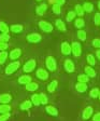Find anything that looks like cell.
Wrapping results in <instances>:
<instances>
[{
    "label": "cell",
    "instance_id": "d590c367",
    "mask_svg": "<svg viewBox=\"0 0 100 121\" xmlns=\"http://www.w3.org/2000/svg\"><path fill=\"white\" fill-rule=\"evenodd\" d=\"M87 62H88V64H89V65H92V66L95 65V64H96V60H95V57H94V55L88 54V55H87Z\"/></svg>",
    "mask_w": 100,
    "mask_h": 121
},
{
    "label": "cell",
    "instance_id": "83f0119b",
    "mask_svg": "<svg viewBox=\"0 0 100 121\" xmlns=\"http://www.w3.org/2000/svg\"><path fill=\"white\" fill-rule=\"evenodd\" d=\"M9 40H10V35H9V33H2L0 35V41H1V42L7 43Z\"/></svg>",
    "mask_w": 100,
    "mask_h": 121
},
{
    "label": "cell",
    "instance_id": "f6af8a7d",
    "mask_svg": "<svg viewBox=\"0 0 100 121\" xmlns=\"http://www.w3.org/2000/svg\"><path fill=\"white\" fill-rule=\"evenodd\" d=\"M98 9H99V10H100V1H99V2H98Z\"/></svg>",
    "mask_w": 100,
    "mask_h": 121
},
{
    "label": "cell",
    "instance_id": "7bdbcfd3",
    "mask_svg": "<svg viewBox=\"0 0 100 121\" xmlns=\"http://www.w3.org/2000/svg\"><path fill=\"white\" fill-rule=\"evenodd\" d=\"M93 121H100V112H97V113L94 115Z\"/></svg>",
    "mask_w": 100,
    "mask_h": 121
},
{
    "label": "cell",
    "instance_id": "52a82bcc",
    "mask_svg": "<svg viewBox=\"0 0 100 121\" xmlns=\"http://www.w3.org/2000/svg\"><path fill=\"white\" fill-rule=\"evenodd\" d=\"M36 75H37V77L40 79V80H43V81L48 78V73L45 70V69H42V68H41V69H38Z\"/></svg>",
    "mask_w": 100,
    "mask_h": 121
},
{
    "label": "cell",
    "instance_id": "8992f818",
    "mask_svg": "<svg viewBox=\"0 0 100 121\" xmlns=\"http://www.w3.org/2000/svg\"><path fill=\"white\" fill-rule=\"evenodd\" d=\"M41 39H42V37L39 34H29L27 36V40L30 43H38L39 41H41Z\"/></svg>",
    "mask_w": 100,
    "mask_h": 121
},
{
    "label": "cell",
    "instance_id": "7402d4cb",
    "mask_svg": "<svg viewBox=\"0 0 100 121\" xmlns=\"http://www.w3.org/2000/svg\"><path fill=\"white\" fill-rule=\"evenodd\" d=\"M83 9H84L85 12L90 13V12H93V10H94V5H93V3H90V2H85L83 4Z\"/></svg>",
    "mask_w": 100,
    "mask_h": 121
},
{
    "label": "cell",
    "instance_id": "4dcf8cb0",
    "mask_svg": "<svg viewBox=\"0 0 100 121\" xmlns=\"http://www.w3.org/2000/svg\"><path fill=\"white\" fill-rule=\"evenodd\" d=\"M39 97H40V103L42 105H45V104H48V96L45 95L44 93H40L39 94Z\"/></svg>",
    "mask_w": 100,
    "mask_h": 121
},
{
    "label": "cell",
    "instance_id": "74e56055",
    "mask_svg": "<svg viewBox=\"0 0 100 121\" xmlns=\"http://www.w3.org/2000/svg\"><path fill=\"white\" fill-rule=\"evenodd\" d=\"M52 10L55 14H60V12H61V10H60V5H58V4H53Z\"/></svg>",
    "mask_w": 100,
    "mask_h": 121
},
{
    "label": "cell",
    "instance_id": "8d00e7d4",
    "mask_svg": "<svg viewBox=\"0 0 100 121\" xmlns=\"http://www.w3.org/2000/svg\"><path fill=\"white\" fill-rule=\"evenodd\" d=\"M48 2L50 3H53V4H58V5H61L65 4L66 2V0H48Z\"/></svg>",
    "mask_w": 100,
    "mask_h": 121
},
{
    "label": "cell",
    "instance_id": "9a60e30c",
    "mask_svg": "<svg viewBox=\"0 0 100 121\" xmlns=\"http://www.w3.org/2000/svg\"><path fill=\"white\" fill-rule=\"evenodd\" d=\"M18 82L20 83V84H27V83L31 82V77L28 75H25V76H20V78H18Z\"/></svg>",
    "mask_w": 100,
    "mask_h": 121
},
{
    "label": "cell",
    "instance_id": "cb8c5ba5",
    "mask_svg": "<svg viewBox=\"0 0 100 121\" xmlns=\"http://www.w3.org/2000/svg\"><path fill=\"white\" fill-rule=\"evenodd\" d=\"M55 24H56V26H57V28L59 30H61V31H66V29H67V28H66L65 23H64L61 20H56Z\"/></svg>",
    "mask_w": 100,
    "mask_h": 121
},
{
    "label": "cell",
    "instance_id": "b9f144b4",
    "mask_svg": "<svg viewBox=\"0 0 100 121\" xmlns=\"http://www.w3.org/2000/svg\"><path fill=\"white\" fill-rule=\"evenodd\" d=\"M8 49V43L0 41V51H5Z\"/></svg>",
    "mask_w": 100,
    "mask_h": 121
},
{
    "label": "cell",
    "instance_id": "e0dca14e",
    "mask_svg": "<svg viewBox=\"0 0 100 121\" xmlns=\"http://www.w3.org/2000/svg\"><path fill=\"white\" fill-rule=\"evenodd\" d=\"M31 106H32L31 101H25L20 104V109H22V110H29V109L31 108Z\"/></svg>",
    "mask_w": 100,
    "mask_h": 121
},
{
    "label": "cell",
    "instance_id": "ba28073f",
    "mask_svg": "<svg viewBox=\"0 0 100 121\" xmlns=\"http://www.w3.org/2000/svg\"><path fill=\"white\" fill-rule=\"evenodd\" d=\"M65 69L67 73H73L74 71V64L71 60H65Z\"/></svg>",
    "mask_w": 100,
    "mask_h": 121
},
{
    "label": "cell",
    "instance_id": "d6986e66",
    "mask_svg": "<svg viewBox=\"0 0 100 121\" xmlns=\"http://www.w3.org/2000/svg\"><path fill=\"white\" fill-rule=\"evenodd\" d=\"M38 84L36 82H29V83H27L26 84V89H27V91H30V92H33V91H36V90H38Z\"/></svg>",
    "mask_w": 100,
    "mask_h": 121
},
{
    "label": "cell",
    "instance_id": "60d3db41",
    "mask_svg": "<svg viewBox=\"0 0 100 121\" xmlns=\"http://www.w3.org/2000/svg\"><path fill=\"white\" fill-rule=\"evenodd\" d=\"M93 45L95 47V48H98V49H100V39H94L93 40Z\"/></svg>",
    "mask_w": 100,
    "mask_h": 121
},
{
    "label": "cell",
    "instance_id": "9c48e42d",
    "mask_svg": "<svg viewBox=\"0 0 100 121\" xmlns=\"http://www.w3.org/2000/svg\"><path fill=\"white\" fill-rule=\"evenodd\" d=\"M61 52L65 55H69L71 54V45L68 42H63L61 43Z\"/></svg>",
    "mask_w": 100,
    "mask_h": 121
},
{
    "label": "cell",
    "instance_id": "603a6c76",
    "mask_svg": "<svg viewBox=\"0 0 100 121\" xmlns=\"http://www.w3.org/2000/svg\"><path fill=\"white\" fill-rule=\"evenodd\" d=\"M74 26L76 28H79V29H81V28H83L84 26H85V22H84V20L83 18H76L74 22Z\"/></svg>",
    "mask_w": 100,
    "mask_h": 121
},
{
    "label": "cell",
    "instance_id": "f546056e",
    "mask_svg": "<svg viewBox=\"0 0 100 121\" xmlns=\"http://www.w3.org/2000/svg\"><path fill=\"white\" fill-rule=\"evenodd\" d=\"M78 80L79 82H84V83H87L89 81V77L87 75H79L78 77Z\"/></svg>",
    "mask_w": 100,
    "mask_h": 121
},
{
    "label": "cell",
    "instance_id": "1f68e13d",
    "mask_svg": "<svg viewBox=\"0 0 100 121\" xmlns=\"http://www.w3.org/2000/svg\"><path fill=\"white\" fill-rule=\"evenodd\" d=\"M78 37H79V39H80V40L85 41L86 40V33H85V30H82V29L79 30V31H78Z\"/></svg>",
    "mask_w": 100,
    "mask_h": 121
},
{
    "label": "cell",
    "instance_id": "44dd1931",
    "mask_svg": "<svg viewBox=\"0 0 100 121\" xmlns=\"http://www.w3.org/2000/svg\"><path fill=\"white\" fill-rule=\"evenodd\" d=\"M57 84H58L57 80H54V81H52L51 83H48V91L50 92V93H53V92H54V91L56 90V88H57Z\"/></svg>",
    "mask_w": 100,
    "mask_h": 121
},
{
    "label": "cell",
    "instance_id": "6da1fadb",
    "mask_svg": "<svg viewBox=\"0 0 100 121\" xmlns=\"http://www.w3.org/2000/svg\"><path fill=\"white\" fill-rule=\"evenodd\" d=\"M45 65L50 71H55L56 68H57V63H56V60L53 56H48L46 60H45Z\"/></svg>",
    "mask_w": 100,
    "mask_h": 121
},
{
    "label": "cell",
    "instance_id": "4316f807",
    "mask_svg": "<svg viewBox=\"0 0 100 121\" xmlns=\"http://www.w3.org/2000/svg\"><path fill=\"white\" fill-rule=\"evenodd\" d=\"M76 14L79 15V16H83V14H84V9H83V5H81V4H76L75 5V11H74Z\"/></svg>",
    "mask_w": 100,
    "mask_h": 121
},
{
    "label": "cell",
    "instance_id": "f35d334b",
    "mask_svg": "<svg viewBox=\"0 0 100 121\" xmlns=\"http://www.w3.org/2000/svg\"><path fill=\"white\" fill-rule=\"evenodd\" d=\"M9 118H10V112L0 115V121H8V119H9Z\"/></svg>",
    "mask_w": 100,
    "mask_h": 121
},
{
    "label": "cell",
    "instance_id": "d6a6232c",
    "mask_svg": "<svg viewBox=\"0 0 100 121\" xmlns=\"http://www.w3.org/2000/svg\"><path fill=\"white\" fill-rule=\"evenodd\" d=\"M0 31L1 33H9V27L4 22H0Z\"/></svg>",
    "mask_w": 100,
    "mask_h": 121
},
{
    "label": "cell",
    "instance_id": "7c38bea8",
    "mask_svg": "<svg viewBox=\"0 0 100 121\" xmlns=\"http://www.w3.org/2000/svg\"><path fill=\"white\" fill-rule=\"evenodd\" d=\"M11 99H12V97H11L10 94H8V93H3L0 95V103L1 104H8V103H10Z\"/></svg>",
    "mask_w": 100,
    "mask_h": 121
},
{
    "label": "cell",
    "instance_id": "e575fe53",
    "mask_svg": "<svg viewBox=\"0 0 100 121\" xmlns=\"http://www.w3.org/2000/svg\"><path fill=\"white\" fill-rule=\"evenodd\" d=\"M99 93H100L99 89L95 88V89H93V90L90 91L89 95H90V97H93V98H96V97H98V95H99Z\"/></svg>",
    "mask_w": 100,
    "mask_h": 121
},
{
    "label": "cell",
    "instance_id": "7a4b0ae2",
    "mask_svg": "<svg viewBox=\"0 0 100 121\" xmlns=\"http://www.w3.org/2000/svg\"><path fill=\"white\" fill-rule=\"evenodd\" d=\"M20 65V63L18 62V60L10 63L9 65L7 66V68H5V73H7V75H12L13 73H15V71L18 69Z\"/></svg>",
    "mask_w": 100,
    "mask_h": 121
},
{
    "label": "cell",
    "instance_id": "d4e9b609",
    "mask_svg": "<svg viewBox=\"0 0 100 121\" xmlns=\"http://www.w3.org/2000/svg\"><path fill=\"white\" fill-rule=\"evenodd\" d=\"M31 103H32V105L35 106H39L40 105V97H39V94H33L32 96H31Z\"/></svg>",
    "mask_w": 100,
    "mask_h": 121
},
{
    "label": "cell",
    "instance_id": "8fae6325",
    "mask_svg": "<svg viewBox=\"0 0 100 121\" xmlns=\"http://www.w3.org/2000/svg\"><path fill=\"white\" fill-rule=\"evenodd\" d=\"M22 54V50L20 49H13L10 52V58L11 60H17Z\"/></svg>",
    "mask_w": 100,
    "mask_h": 121
},
{
    "label": "cell",
    "instance_id": "836d02e7",
    "mask_svg": "<svg viewBox=\"0 0 100 121\" xmlns=\"http://www.w3.org/2000/svg\"><path fill=\"white\" fill-rule=\"evenodd\" d=\"M75 15H76V13L74 12V11H69L67 14V17H66V20L68 21V22H71V21L73 20V18L75 17Z\"/></svg>",
    "mask_w": 100,
    "mask_h": 121
},
{
    "label": "cell",
    "instance_id": "3957f363",
    "mask_svg": "<svg viewBox=\"0 0 100 121\" xmlns=\"http://www.w3.org/2000/svg\"><path fill=\"white\" fill-rule=\"evenodd\" d=\"M71 52L73 53V55L75 57H79V56L82 54V48H81V44L79 42H72L71 45Z\"/></svg>",
    "mask_w": 100,
    "mask_h": 121
},
{
    "label": "cell",
    "instance_id": "7dc6e473",
    "mask_svg": "<svg viewBox=\"0 0 100 121\" xmlns=\"http://www.w3.org/2000/svg\"><path fill=\"white\" fill-rule=\"evenodd\" d=\"M37 1H42V0H37Z\"/></svg>",
    "mask_w": 100,
    "mask_h": 121
},
{
    "label": "cell",
    "instance_id": "ab89813d",
    "mask_svg": "<svg viewBox=\"0 0 100 121\" xmlns=\"http://www.w3.org/2000/svg\"><path fill=\"white\" fill-rule=\"evenodd\" d=\"M94 23H95V25H100V13H96L95 14Z\"/></svg>",
    "mask_w": 100,
    "mask_h": 121
},
{
    "label": "cell",
    "instance_id": "2e32d148",
    "mask_svg": "<svg viewBox=\"0 0 100 121\" xmlns=\"http://www.w3.org/2000/svg\"><path fill=\"white\" fill-rule=\"evenodd\" d=\"M75 89H76V91H78V92L83 93V92H85V91L87 90V84H86V83H84V82H79V83H76Z\"/></svg>",
    "mask_w": 100,
    "mask_h": 121
},
{
    "label": "cell",
    "instance_id": "30bf717a",
    "mask_svg": "<svg viewBox=\"0 0 100 121\" xmlns=\"http://www.w3.org/2000/svg\"><path fill=\"white\" fill-rule=\"evenodd\" d=\"M93 112H94L93 107H90V106H87V107L84 109V111H83V119H85V120L89 119L90 117H92V115H93Z\"/></svg>",
    "mask_w": 100,
    "mask_h": 121
},
{
    "label": "cell",
    "instance_id": "f1b7e54d",
    "mask_svg": "<svg viewBox=\"0 0 100 121\" xmlns=\"http://www.w3.org/2000/svg\"><path fill=\"white\" fill-rule=\"evenodd\" d=\"M7 58H8V52L1 51L0 52V65H2L5 60H7Z\"/></svg>",
    "mask_w": 100,
    "mask_h": 121
},
{
    "label": "cell",
    "instance_id": "ee69618b",
    "mask_svg": "<svg viewBox=\"0 0 100 121\" xmlns=\"http://www.w3.org/2000/svg\"><path fill=\"white\" fill-rule=\"evenodd\" d=\"M96 55H97V57L100 60V50H97V51H96Z\"/></svg>",
    "mask_w": 100,
    "mask_h": 121
},
{
    "label": "cell",
    "instance_id": "5b68a950",
    "mask_svg": "<svg viewBox=\"0 0 100 121\" xmlns=\"http://www.w3.org/2000/svg\"><path fill=\"white\" fill-rule=\"evenodd\" d=\"M39 26H40V28L43 31H45V33H51L53 30V26L51 25L48 22H46V21H40V22H39Z\"/></svg>",
    "mask_w": 100,
    "mask_h": 121
},
{
    "label": "cell",
    "instance_id": "ac0fdd59",
    "mask_svg": "<svg viewBox=\"0 0 100 121\" xmlns=\"http://www.w3.org/2000/svg\"><path fill=\"white\" fill-rule=\"evenodd\" d=\"M84 70H85V73L88 76V77H95L96 76V71L93 67H90V66H86L84 68Z\"/></svg>",
    "mask_w": 100,
    "mask_h": 121
},
{
    "label": "cell",
    "instance_id": "ffe728a7",
    "mask_svg": "<svg viewBox=\"0 0 100 121\" xmlns=\"http://www.w3.org/2000/svg\"><path fill=\"white\" fill-rule=\"evenodd\" d=\"M11 110V106L8 105V104H1L0 105V113H7V112H10Z\"/></svg>",
    "mask_w": 100,
    "mask_h": 121
},
{
    "label": "cell",
    "instance_id": "bcb514c9",
    "mask_svg": "<svg viewBox=\"0 0 100 121\" xmlns=\"http://www.w3.org/2000/svg\"><path fill=\"white\" fill-rule=\"evenodd\" d=\"M98 97H99V99H100V93H99V95H98Z\"/></svg>",
    "mask_w": 100,
    "mask_h": 121
},
{
    "label": "cell",
    "instance_id": "277c9868",
    "mask_svg": "<svg viewBox=\"0 0 100 121\" xmlns=\"http://www.w3.org/2000/svg\"><path fill=\"white\" fill-rule=\"evenodd\" d=\"M36 65H37V63H36L35 60H29L27 63L24 65L23 70L25 71V73H31V71H32L33 69L36 68Z\"/></svg>",
    "mask_w": 100,
    "mask_h": 121
},
{
    "label": "cell",
    "instance_id": "484cf974",
    "mask_svg": "<svg viewBox=\"0 0 100 121\" xmlns=\"http://www.w3.org/2000/svg\"><path fill=\"white\" fill-rule=\"evenodd\" d=\"M23 30V25L20 24H14V25L11 26V31L13 33H20Z\"/></svg>",
    "mask_w": 100,
    "mask_h": 121
},
{
    "label": "cell",
    "instance_id": "4fadbf2b",
    "mask_svg": "<svg viewBox=\"0 0 100 121\" xmlns=\"http://www.w3.org/2000/svg\"><path fill=\"white\" fill-rule=\"evenodd\" d=\"M45 110H46V112L48 113V115H51V116H58V110L54 107V106H46L45 107Z\"/></svg>",
    "mask_w": 100,
    "mask_h": 121
},
{
    "label": "cell",
    "instance_id": "5bb4252c",
    "mask_svg": "<svg viewBox=\"0 0 100 121\" xmlns=\"http://www.w3.org/2000/svg\"><path fill=\"white\" fill-rule=\"evenodd\" d=\"M46 8H48V5L45 4V3H42V4H40V5H38V7H37L36 12H37L38 15L42 16V15L45 13V11H46Z\"/></svg>",
    "mask_w": 100,
    "mask_h": 121
}]
</instances>
